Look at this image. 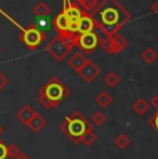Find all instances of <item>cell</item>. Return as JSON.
<instances>
[{"label": "cell", "mask_w": 158, "mask_h": 159, "mask_svg": "<svg viewBox=\"0 0 158 159\" xmlns=\"http://www.w3.org/2000/svg\"><path fill=\"white\" fill-rule=\"evenodd\" d=\"M44 126H46V119L39 114H35V116H33L32 120L29 122V125H28V127L33 131V133H39V131H42Z\"/></svg>", "instance_id": "5bb4252c"}, {"label": "cell", "mask_w": 158, "mask_h": 159, "mask_svg": "<svg viewBox=\"0 0 158 159\" xmlns=\"http://www.w3.org/2000/svg\"><path fill=\"white\" fill-rule=\"evenodd\" d=\"M148 125H150V126L158 133V112H156V114L148 119Z\"/></svg>", "instance_id": "cb8c5ba5"}, {"label": "cell", "mask_w": 158, "mask_h": 159, "mask_svg": "<svg viewBox=\"0 0 158 159\" xmlns=\"http://www.w3.org/2000/svg\"><path fill=\"white\" fill-rule=\"evenodd\" d=\"M95 102L103 109L108 108L112 102V96L110 93H107V91H100V93L95 97Z\"/></svg>", "instance_id": "9a60e30c"}, {"label": "cell", "mask_w": 158, "mask_h": 159, "mask_svg": "<svg viewBox=\"0 0 158 159\" xmlns=\"http://www.w3.org/2000/svg\"><path fill=\"white\" fill-rule=\"evenodd\" d=\"M156 42H157V43H158V35L156 36Z\"/></svg>", "instance_id": "4dcf8cb0"}, {"label": "cell", "mask_w": 158, "mask_h": 159, "mask_svg": "<svg viewBox=\"0 0 158 159\" xmlns=\"http://www.w3.org/2000/svg\"><path fill=\"white\" fill-rule=\"evenodd\" d=\"M128 46V40L121 33H115L111 38H103L100 39V47L108 54H119L125 50Z\"/></svg>", "instance_id": "ba28073f"}, {"label": "cell", "mask_w": 158, "mask_h": 159, "mask_svg": "<svg viewBox=\"0 0 158 159\" xmlns=\"http://www.w3.org/2000/svg\"><path fill=\"white\" fill-rule=\"evenodd\" d=\"M6 84H7V78H6V76L0 72V91L3 90V87H4Z\"/></svg>", "instance_id": "484cf974"}, {"label": "cell", "mask_w": 158, "mask_h": 159, "mask_svg": "<svg viewBox=\"0 0 158 159\" xmlns=\"http://www.w3.org/2000/svg\"><path fill=\"white\" fill-rule=\"evenodd\" d=\"M100 39L101 36L97 33V30L95 32H87V33H81L75 38L74 46L78 47L81 51L86 54H92L93 51H96L97 47H100Z\"/></svg>", "instance_id": "52a82bcc"}, {"label": "cell", "mask_w": 158, "mask_h": 159, "mask_svg": "<svg viewBox=\"0 0 158 159\" xmlns=\"http://www.w3.org/2000/svg\"><path fill=\"white\" fill-rule=\"evenodd\" d=\"M0 159H8V149L4 143L0 141Z\"/></svg>", "instance_id": "d4e9b609"}, {"label": "cell", "mask_w": 158, "mask_h": 159, "mask_svg": "<svg viewBox=\"0 0 158 159\" xmlns=\"http://www.w3.org/2000/svg\"><path fill=\"white\" fill-rule=\"evenodd\" d=\"M53 28L57 30V35L63 36L71 42H74L75 38L78 36V25L72 24L64 11L58 13L57 17L53 20Z\"/></svg>", "instance_id": "5b68a950"}, {"label": "cell", "mask_w": 158, "mask_h": 159, "mask_svg": "<svg viewBox=\"0 0 158 159\" xmlns=\"http://www.w3.org/2000/svg\"><path fill=\"white\" fill-rule=\"evenodd\" d=\"M32 13L35 14L38 18H46V17H49V15H50L51 10H50V7H49V6H47L44 2H39L38 4L33 7Z\"/></svg>", "instance_id": "e0dca14e"}, {"label": "cell", "mask_w": 158, "mask_h": 159, "mask_svg": "<svg viewBox=\"0 0 158 159\" xmlns=\"http://www.w3.org/2000/svg\"><path fill=\"white\" fill-rule=\"evenodd\" d=\"M105 120H107V116L103 111H96L95 114H93V118H92V123L95 125V126H103V125L105 123Z\"/></svg>", "instance_id": "7402d4cb"}, {"label": "cell", "mask_w": 158, "mask_h": 159, "mask_svg": "<svg viewBox=\"0 0 158 159\" xmlns=\"http://www.w3.org/2000/svg\"><path fill=\"white\" fill-rule=\"evenodd\" d=\"M92 125L87 122V119L79 111H74L71 115L65 116L63 123L60 125V130L71 140L75 145L81 144V140L83 134L89 129H92Z\"/></svg>", "instance_id": "3957f363"}, {"label": "cell", "mask_w": 158, "mask_h": 159, "mask_svg": "<svg viewBox=\"0 0 158 159\" xmlns=\"http://www.w3.org/2000/svg\"><path fill=\"white\" fill-rule=\"evenodd\" d=\"M96 141H97V134H96V131L93 130V127H92V129L87 130L86 133L83 134L82 140H81V143H82V144H83L85 147H90V145H93Z\"/></svg>", "instance_id": "ffe728a7"}, {"label": "cell", "mask_w": 158, "mask_h": 159, "mask_svg": "<svg viewBox=\"0 0 158 159\" xmlns=\"http://www.w3.org/2000/svg\"><path fill=\"white\" fill-rule=\"evenodd\" d=\"M114 145L118 147L119 149H125L130 145V139L126 136L125 133H119L117 137L114 139Z\"/></svg>", "instance_id": "44dd1931"}, {"label": "cell", "mask_w": 158, "mask_h": 159, "mask_svg": "<svg viewBox=\"0 0 158 159\" xmlns=\"http://www.w3.org/2000/svg\"><path fill=\"white\" fill-rule=\"evenodd\" d=\"M148 109H150V102H148L146 98H143V97L142 98H137L132 105V111L135 112V114L140 115V116L147 114Z\"/></svg>", "instance_id": "4fadbf2b"}, {"label": "cell", "mask_w": 158, "mask_h": 159, "mask_svg": "<svg viewBox=\"0 0 158 159\" xmlns=\"http://www.w3.org/2000/svg\"><path fill=\"white\" fill-rule=\"evenodd\" d=\"M7 149H8V158H10V159L16 158V157H18V155L21 154L20 148H18L16 144H10V145H7Z\"/></svg>", "instance_id": "603a6c76"}, {"label": "cell", "mask_w": 158, "mask_h": 159, "mask_svg": "<svg viewBox=\"0 0 158 159\" xmlns=\"http://www.w3.org/2000/svg\"><path fill=\"white\" fill-rule=\"evenodd\" d=\"M69 89L57 76L50 79L39 89V102L46 109H54L69 96Z\"/></svg>", "instance_id": "7a4b0ae2"}, {"label": "cell", "mask_w": 158, "mask_h": 159, "mask_svg": "<svg viewBox=\"0 0 158 159\" xmlns=\"http://www.w3.org/2000/svg\"><path fill=\"white\" fill-rule=\"evenodd\" d=\"M151 11H153V14L158 15V0L153 3V6H151Z\"/></svg>", "instance_id": "83f0119b"}, {"label": "cell", "mask_w": 158, "mask_h": 159, "mask_svg": "<svg viewBox=\"0 0 158 159\" xmlns=\"http://www.w3.org/2000/svg\"><path fill=\"white\" fill-rule=\"evenodd\" d=\"M74 47H75L74 42H71V40H68V39L63 38V36L57 35L46 44V51L56 61L61 62L64 58H67V56L71 53V50Z\"/></svg>", "instance_id": "277c9868"}, {"label": "cell", "mask_w": 158, "mask_h": 159, "mask_svg": "<svg viewBox=\"0 0 158 159\" xmlns=\"http://www.w3.org/2000/svg\"><path fill=\"white\" fill-rule=\"evenodd\" d=\"M140 58H142L143 61H144L146 64L151 65V64H154V62H156V61L158 60V54H157V51L154 50L153 47H146L144 50L142 51Z\"/></svg>", "instance_id": "2e32d148"}, {"label": "cell", "mask_w": 158, "mask_h": 159, "mask_svg": "<svg viewBox=\"0 0 158 159\" xmlns=\"http://www.w3.org/2000/svg\"><path fill=\"white\" fill-rule=\"evenodd\" d=\"M75 3L79 6V7L82 8L83 11H86V13H93V10L99 6L100 0H74Z\"/></svg>", "instance_id": "ac0fdd59"}, {"label": "cell", "mask_w": 158, "mask_h": 159, "mask_svg": "<svg viewBox=\"0 0 158 159\" xmlns=\"http://www.w3.org/2000/svg\"><path fill=\"white\" fill-rule=\"evenodd\" d=\"M157 112H158V109H157Z\"/></svg>", "instance_id": "1f68e13d"}, {"label": "cell", "mask_w": 158, "mask_h": 159, "mask_svg": "<svg viewBox=\"0 0 158 159\" xmlns=\"http://www.w3.org/2000/svg\"><path fill=\"white\" fill-rule=\"evenodd\" d=\"M86 61H87V58L82 54V51H78V53H74L68 58V65L77 73H79V71L82 69V66L86 64Z\"/></svg>", "instance_id": "8fae6325"}, {"label": "cell", "mask_w": 158, "mask_h": 159, "mask_svg": "<svg viewBox=\"0 0 158 159\" xmlns=\"http://www.w3.org/2000/svg\"><path fill=\"white\" fill-rule=\"evenodd\" d=\"M104 83L107 84L108 87L114 89V87H117L118 84L121 83V78H119V75H118L117 72L108 71L107 73H105V76H104Z\"/></svg>", "instance_id": "d6986e66"}, {"label": "cell", "mask_w": 158, "mask_h": 159, "mask_svg": "<svg viewBox=\"0 0 158 159\" xmlns=\"http://www.w3.org/2000/svg\"><path fill=\"white\" fill-rule=\"evenodd\" d=\"M3 133H4V129H3V126H2V125H0V137L3 136Z\"/></svg>", "instance_id": "f546056e"}, {"label": "cell", "mask_w": 158, "mask_h": 159, "mask_svg": "<svg viewBox=\"0 0 158 159\" xmlns=\"http://www.w3.org/2000/svg\"><path fill=\"white\" fill-rule=\"evenodd\" d=\"M92 15L96 18L99 30L105 38L114 36L132 20L129 10H126L118 0H101Z\"/></svg>", "instance_id": "6da1fadb"}, {"label": "cell", "mask_w": 158, "mask_h": 159, "mask_svg": "<svg viewBox=\"0 0 158 159\" xmlns=\"http://www.w3.org/2000/svg\"><path fill=\"white\" fill-rule=\"evenodd\" d=\"M150 104L151 105L154 107V108H157L158 109V93L156 94V96L153 97V98H151V101H150Z\"/></svg>", "instance_id": "4316f807"}, {"label": "cell", "mask_w": 158, "mask_h": 159, "mask_svg": "<svg viewBox=\"0 0 158 159\" xmlns=\"http://www.w3.org/2000/svg\"><path fill=\"white\" fill-rule=\"evenodd\" d=\"M13 159H31L29 157H26L25 154H20L18 157H16V158H13Z\"/></svg>", "instance_id": "f1b7e54d"}, {"label": "cell", "mask_w": 158, "mask_h": 159, "mask_svg": "<svg viewBox=\"0 0 158 159\" xmlns=\"http://www.w3.org/2000/svg\"><path fill=\"white\" fill-rule=\"evenodd\" d=\"M95 30H99L96 18L90 13L83 11V14H82L81 20H79V22H78V35H81V33H87V32H95Z\"/></svg>", "instance_id": "30bf717a"}, {"label": "cell", "mask_w": 158, "mask_h": 159, "mask_svg": "<svg viewBox=\"0 0 158 159\" xmlns=\"http://www.w3.org/2000/svg\"><path fill=\"white\" fill-rule=\"evenodd\" d=\"M36 111L32 108V107L29 105H24L22 108L20 109V111L17 112V119L21 122L22 125H25V126H28L29 122L32 120V118L35 116Z\"/></svg>", "instance_id": "7c38bea8"}, {"label": "cell", "mask_w": 158, "mask_h": 159, "mask_svg": "<svg viewBox=\"0 0 158 159\" xmlns=\"http://www.w3.org/2000/svg\"><path fill=\"white\" fill-rule=\"evenodd\" d=\"M21 33H20V40L22 42L26 47L31 51L36 50L46 39V35H44L43 30H40L36 25H29L26 28H20Z\"/></svg>", "instance_id": "8992f818"}, {"label": "cell", "mask_w": 158, "mask_h": 159, "mask_svg": "<svg viewBox=\"0 0 158 159\" xmlns=\"http://www.w3.org/2000/svg\"><path fill=\"white\" fill-rule=\"evenodd\" d=\"M100 72H101L100 66L97 65L95 61L87 58L86 64H85V65L82 66V69L79 71V76H81L82 80H85L86 83H92L93 80H96V79L99 78Z\"/></svg>", "instance_id": "9c48e42d"}]
</instances>
